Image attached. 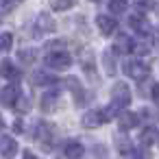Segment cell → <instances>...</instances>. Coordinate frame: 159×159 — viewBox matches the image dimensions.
I'll return each instance as SVG.
<instances>
[{"mask_svg": "<svg viewBox=\"0 0 159 159\" xmlns=\"http://www.w3.org/2000/svg\"><path fill=\"white\" fill-rule=\"evenodd\" d=\"M129 24H131V26H133L137 33H142V35H146V33L150 31V26H148V22L144 20V16H131Z\"/></svg>", "mask_w": 159, "mask_h": 159, "instance_id": "30bf717a", "label": "cell"}, {"mask_svg": "<svg viewBox=\"0 0 159 159\" xmlns=\"http://www.w3.org/2000/svg\"><path fill=\"white\" fill-rule=\"evenodd\" d=\"M33 83L35 85H48V83H55V76H48L46 72H37L33 76Z\"/></svg>", "mask_w": 159, "mask_h": 159, "instance_id": "5bb4252c", "label": "cell"}, {"mask_svg": "<svg viewBox=\"0 0 159 159\" xmlns=\"http://www.w3.org/2000/svg\"><path fill=\"white\" fill-rule=\"evenodd\" d=\"M70 63H72V57L66 50H50L46 55V66L52 70H66L70 68Z\"/></svg>", "mask_w": 159, "mask_h": 159, "instance_id": "3957f363", "label": "cell"}, {"mask_svg": "<svg viewBox=\"0 0 159 159\" xmlns=\"http://www.w3.org/2000/svg\"><path fill=\"white\" fill-rule=\"evenodd\" d=\"M20 59H22L24 63L35 61V50H22V52H20Z\"/></svg>", "mask_w": 159, "mask_h": 159, "instance_id": "ac0fdd59", "label": "cell"}, {"mask_svg": "<svg viewBox=\"0 0 159 159\" xmlns=\"http://www.w3.org/2000/svg\"><path fill=\"white\" fill-rule=\"evenodd\" d=\"M113 116H111V111L109 109H94V111H87L85 116H83V124L87 126V129H94V126H98V124H102V122H109Z\"/></svg>", "mask_w": 159, "mask_h": 159, "instance_id": "277c9868", "label": "cell"}, {"mask_svg": "<svg viewBox=\"0 0 159 159\" xmlns=\"http://www.w3.org/2000/svg\"><path fill=\"white\" fill-rule=\"evenodd\" d=\"M24 159H37V157H35L31 150H26V152H24Z\"/></svg>", "mask_w": 159, "mask_h": 159, "instance_id": "603a6c76", "label": "cell"}, {"mask_svg": "<svg viewBox=\"0 0 159 159\" xmlns=\"http://www.w3.org/2000/svg\"><path fill=\"white\" fill-rule=\"evenodd\" d=\"M152 98H157V100H159V83L152 87Z\"/></svg>", "mask_w": 159, "mask_h": 159, "instance_id": "44dd1931", "label": "cell"}, {"mask_svg": "<svg viewBox=\"0 0 159 159\" xmlns=\"http://www.w3.org/2000/svg\"><path fill=\"white\" fill-rule=\"evenodd\" d=\"M96 24H98V29H100V33L102 35H111L113 31H116V20L113 18H109V16H98L96 18Z\"/></svg>", "mask_w": 159, "mask_h": 159, "instance_id": "ba28073f", "label": "cell"}, {"mask_svg": "<svg viewBox=\"0 0 159 159\" xmlns=\"http://www.w3.org/2000/svg\"><path fill=\"white\" fill-rule=\"evenodd\" d=\"M55 105H57V94H46L44 96V100H42V109L44 111H50V109H55Z\"/></svg>", "mask_w": 159, "mask_h": 159, "instance_id": "4fadbf2b", "label": "cell"}, {"mask_svg": "<svg viewBox=\"0 0 159 159\" xmlns=\"http://www.w3.org/2000/svg\"><path fill=\"white\" fill-rule=\"evenodd\" d=\"M74 2H76V0H55V2H52V9H55V11H66V9H70Z\"/></svg>", "mask_w": 159, "mask_h": 159, "instance_id": "2e32d148", "label": "cell"}, {"mask_svg": "<svg viewBox=\"0 0 159 159\" xmlns=\"http://www.w3.org/2000/svg\"><path fill=\"white\" fill-rule=\"evenodd\" d=\"M11 42H13L11 33H2V50H5V52H7V50L11 48Z\"/></svg>", "mask_w": 159, "mask_h": 159, "instance_id": "d6986e66", "label": "cell"}, {"mask_svg": "<svg viewBox=\"0 0 159 159\" xmlns=\"http://www.w3.org/2000/svg\"><path fill=\"white\" fill-rule=\"evenodd\" d=\"M129 102H131V92H129V87L124 85V83H118V85H113V89H111V102H109V111H111V116H120L126 107H129Z\"/></svg>", "mask_w": 159, "mask_h": 159, "instance_id": "6da1fadb", "label": "cell"}, {"mask_svg": "<svg viewBox=\"0 0 159 159\" xmlns=\"http://www.w3.org/2000/svg\"><path fill=\"white\" fill-rule=\"evenodd\" d=\"M13 129H16V133H22V122H20V120H18V122H16V124H13Z\"/></svg>", "mask_w": 159, "mask_h": 159, "instance_id": "7402d4cb", "label": "cell"}, {"mask_svg": "<svg viewBox=\"0 0 159 159\" xmlns=\"http://www.w3.org/2000/svg\"><path fill=\"white\" fill-rule=\"evenodd\" d=\"M18 98H20V89H18L16 85H7V87L2 89V105H5V107H16Z\"/></svg>", "mask_w": 159, "mask_h": 159, "instance_id": "52a82bcc", "label": "cell"}, {"mask_svg": "<svg viewBox=\"0 0 159 159\" xmlns=\"http://www.w3.org/2000/svg\"><path fill=\"white\" fill-rule=\"evenodd\" d=\"M92 2H98V0H92Z\"/></svg>", "mask_w": 159, "mask_h": 159, "instance_id": "cb8c5ba5", "label": "cell"}, {"mask_svg": "<svg viewBox=\"0 0 159 159\" xmlns=\"http://www.w3.org/2000/svg\"><path fill=\"white\" fill-rule=\"evenodd\" d=\"M109 9L113 13H124L126 11V0H109Z\"/></svg>", "mask_w": 159, "mask_h": 159, "instance_id": "9a60e30c", "label": "cell"}, {"mask_svg": "<svg viewBox=\"0 0 159 159\" xmlns=\"http://www.w3.org/2000/svg\"><path fill=\"white\" fill-rule=\"evenodd\" d=\"M155 137H157V133H155V129H146V131L142 133V137H139V142H142L144 146H148L150 142H155Z\"/></svg>", "mask_w": 159, "mask_h": 159, "instance_id": "e0dca14e", "label": "cell"}, {"mask_svg": "<svg viewBox=\"0 0 159 159\" xmlns=\"http://www.w3.org/2000/svg\"><path fill=\"white\" fill-rule=\"evenodd\" d=\"M124 72L135 81H144L150 72V66L142 59H129V61H124Z\"/></svg>", "mask_w": 159, "mask_h": 159, "instance_id": "7a4b0ae2", "label": "cell"}, {"mask_svg": "<svg viewBox=\"0 0 159 159\" xmlns=\"http://www.w3.org/2000/svg\"><path fill=\"white\" fill-rule=\"evenodd\" d=\"M137 122H139V116L133 113V111H122V113L118 116V124H120L122 131H131V129H135Z\"/></svg>", "mask_w": 159, "mask_h": 159, "instance_id": "5b68a950", "label": "cell"}, {"mask_svg": "<svg viewBox=\"0 0 159 159\" xmlns=\"http://www.w3.org/2000/svg\"><path fill=\"white\" fill-rule=\"evenodd\" d=\"M135 50V44L131 42V37H126V35H120L118 39H116V44H113V52L116 55H129V52H133Z\"/></svg>", "mask_w": 159, "mask_h": 159, "instance_id": "8992f818", "label": "cell"}, {"mask_svg": "<svg viewBox=\"0 0 159 159\" xmlns=\"http://www.w3.org/2000/svg\"><path fill=\"white\" fill-rule=\"evenodd\" d=\"M18 148V144H16V139H11L9 135H2V157L7 159V157H11V152Z\"/></svg>", "mask_w": 159, "mask_h": 159, "instance_id": "7c38bea8", "label": "cell"}, {"mask_svg": "<svg viewBox=\"0 0 159 159\" xmlns=\"http://www.w3.org/2000/svg\"><path fill=\"white\" fill-rule=\"evenodd\" d=\"M2 76H5V79H9V81H18L20 70H18L9 59H5V61H2Z\"/></svg>", "mask_w": 159, "mask_h": 159, "instance_id": "8fae6325", "label": "cell"}, {"mask_svg": "<svg viewBox=\"0 0 159 159\" xmlns=\"http://www.w3.org/2000/svg\"><path fill=\"white\" fill-rule=\"evenodd\" d=\"M133 159H148V152H142V150H139V152H135Z\"/></svg>", "mask_w": 159, "mask_h": 159, "instance_id": "ffe728a7", "label": "cell"}, {"mask_svg": "<svg viewBox=\"0 0 159 159\" xmlns=\"http://www.w3.org/2000/svg\"><path fill=\"white\" fill-rule=\"evenodd\" d=\"M63 152H66V157H68V159H81V157H83V152H85V146H83V144H79V142H68V144H66V148H63Z\"/></svg>", "mask_w": 159, "mask_h": 159, "instance_id": "9c48e42d", "label": "cell"}]
</instances>
